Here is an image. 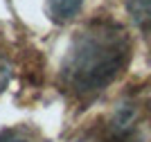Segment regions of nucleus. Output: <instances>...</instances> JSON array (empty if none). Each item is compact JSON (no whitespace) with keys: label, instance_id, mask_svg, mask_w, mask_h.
I'll return each mask as SVG.
<instances>
[{"label":"nucleus","instance_id":"1","mask_svg":"<svg viewBox=\"0 0 151 142\" xmlns=\"http://www.w3.org/2000/svg\"><path fill=\"white\" fill-rule=\"evenodd\" d=\"M131 56L129 34L111 20L90 23L70 45L61 66V84L77 97L101 93L122 72Z\"/></svg>","mask_w":151,"mask_h":142},{"label":"nucleus","instance_id":"2","mask_svg":"<svg viewBox=\"0 0 151 142\" xmlns=\"http://www.w3.org/2000/svg\"><path fill=\"white\" fill-rule=\"evenodd\" d=\"M83 0H47V16L54 23H68L81 9Z\"/></svg>","mask_w":151,"mask_h":142},{"label":"nucleus","instance_id":"3","mask_svg":"<svg viewBox=\"0 0 151 142\" xmlns=\"http://www.w3.org/2000/svg\"><path fill=\"white\" fill-rule=\"evenodd\" d=\"M129 12L140 30L151 34V0H129Z\"/></svg>","mask_w":151,"mask_h":142},{"label":"nucleus","instance_id":"4","mask_svg":"<svg viewBox=\"0 0 151 142\" xmlns=\"http://www.w3.org/2000/svg\"><path fill=\"white\" fill-rule=\"evenodd\" d=\"M104 142H135L131 129H129V122H117L115 131H113V133H111Z\"/></svg>","mask_w":151,"mask_h":142},{"label":"nucleus","instance_id":"5","mask_svg":"<svg viewBox=\"0 0 151 142\" xmlns=\"http://www.w3.org/2000/svg\"><path fill=\"white\" fill-rule=\"evenodd\" d=\"M0 142H32L25 133H18V131H7L0 136Z\"/></svg>","mask_w":151,"mask_h":142}]
</instances>
